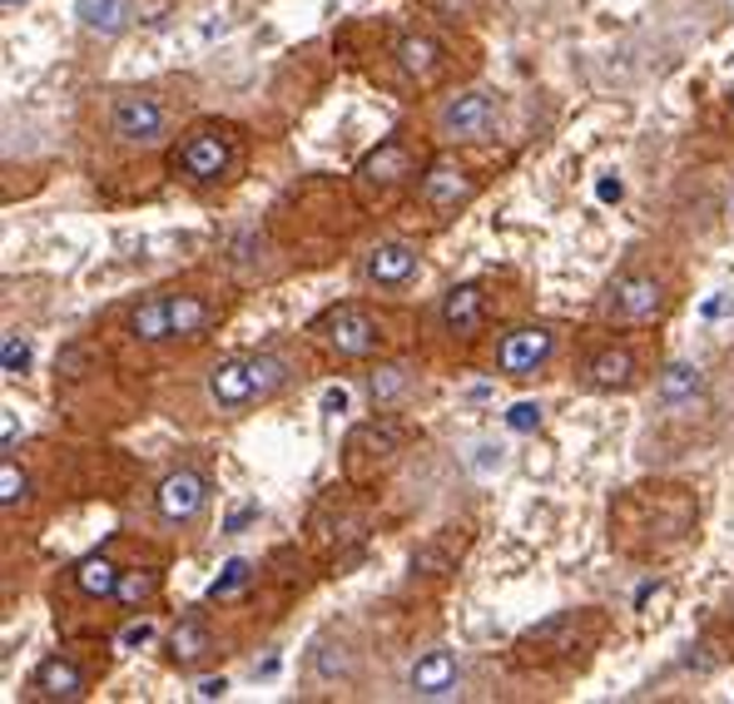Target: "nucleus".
Segmentation results:
<instances>
[{
    "instance_id": "nucleus-7",
    "label": "nucleus",
    "mask_w": 734,
    "mask_h": 704,
    "mask_svg": "<svg viewBox=\"0 0 734 704\" xmlns=\"http://www.w3.org/2000/svg\"><path fill=\"white\" fill-rule=\"evenodd\" d=\"M308 338H313L318 348H328L333 358H343V362H363V358H372V352H382L388 328H382V318L363 303H338V308H328L323 318H313Z\"/></svg>"
},
{
    "instance_id": "nucleus-38",
    "label": "nucleus",
    "mask_w": 734,
    "mask_h": 704,
    "mask_svg": "<svg viewBox=\"0 0 734 704\" xmlns=\"http://www.w3.org/2000/svg\"><path fill=\"white\" fill-rule=\"evenodd\" d=\"M149 635H154V631H149V625H130V631L120 635V645H124V650H134V645H144Z\"/></svg>"
},
{
    "instance_id": "nucleus-16",
    "label": "nucleus",
    "mask_w": 734,
    "mask_h": 704,
    "mask_svg": "<svg viewBox=\"0 0 734 704\" xmlns=\"http://www.w3.org/2000/svg\"><path fill=\"white\" fill-rule=\"evenodd\" d=\"M438 323H442V333H452V338L486 333V323H492V298H486V283L446 288L442 303H438Z\"/></svg>"
},
{
    "instance_id": "nucleus-13",
    "label": "nucleus",
    "mask_w": 734,
    "mask_h": 704,
    "mask_svg": "<svg viewBox=\"0 0 734 704\" xmlns=\"http://www.w3.org/2000/svg\"><path fill=\"white\" fill-rule=\"evenodd\" d=\"M476 174L462 164V159H432L428 169H422V189H418V199H422V209L428 213H456V209H466L476 199Z\"/></svg>"
},
{
    "instance_id": "nucleus-15",
    "label": "nucleus",
    "mask_w": 734,
    "mask_h": 704,
    "mask_svg": "<svg viewBox=\"0 0 734 704\" xmlns=\"http://www.w3.org/2000/svg\"><path fill=\"white\" fill-rule=\"evenodd\" d=\"M641 378H645L641 352H635L631 343L595 348L586 358V368H581V388H586V392H631Z\"/></svg>"
},
{
    "instance_id": "nucleus-22",
    "label": "nucleus",
    "mask_w": 734,
    "mask_h": 704,
    "mask_svg": "<svg viewBox=\"0 0 734 704\" xmlns=\"http://www.w3.org/2000/svg\"><path fill=\"white\" fill-rule=\"evenodd\" d=\"M412 392H418V372L408 362H382V368H372V378H368L372 412H402L412 402Z\"/></svg>"
},
{
    "instance_id": "nucleus-24",
    "label": "nucleus",
    "mask_w": 734,
    "mask_h": 704,
    "mask_svg": "<svg viewBox=\"0 0 734 704\" xmlns=\"http://www.w3.org/2000/svg\"><path fill=\"white\" fill-rule=\"evenodd\" d=\"M74 20H80V30H90V36L114 40L130 30L134 6L130 0H74Z\"/></svg>"
},
{
    "instance_id": "nucleus-1",
    "label": "nucleus",
    "mask_w": 734,
    "mask_h": 704,
    "mask_svg": "<svg viewBox=\"0 0 734 704\" xmlns=\"http://www.w3.org/2000/svg\"><path fill=\"white\" fill-rule=\"evenodd\" d=\"M695 521L700 506L690 486H655V511H651V486H631V496L621 506H611V541L621 551H631L635 536H645L635 556H661V551L685 546Z\"/></svg>"
},
{
    "instance_id": "nucleus-6",
    "label": "nucleus",
    "mask_w": 734,
    "mask_h": 704,
    "mask_svg": "<svg viewBox=\"0 0 734 704\" xmlns=\"http://www.w3.org/2000/svg\"><path fill=\"white\" fill-rule=\"evenodd\" d=\"M174 130V104L154 90H120L110 100V140L120 149H159Z\"/></svg>"
},
{
    "instance_id": "nucleus-18",
    "label": "nucleus",
    "mask_w": 734,
    "mask_h": 704,
    "mask_svg": "<svg viewBox=\"0 0 734 704\" xmlns=\"http://www.w3.org/2000/svg\"><path fill=\"white\" fill-rule=\"evenodd\" d=\"M392 60H398V70L408 74L418 90H438L442 74H446V50L438 46L432 36H402L398 46H392Z\"/></svg>"
},
{
    "instance_id": "nucleus-35",
    "label": "nucleus",
    "mask_w": 734,
    "mask_h": 704,
    "mask_svg": "<svg viewBox=\"0 0 734 704\" xmlns=\"http://www.w3.org/2000/svg\"><path fill=\"white\" fill-rule=\"evenodd\" d=\"M249 521H259V506H243V511H233V516L223 521V531H229V536H239V531L249 526Z\"/></svg>"
},
{
    "instance_id": "nucleus-23",
    "label": "nucleus",
    "mask_w": 734,
    "mask_h": 704,
    "mask_svg": "<svg viewBox=\"0 0 734 704\" xmlns=\"http://www.w3.org/2000/svg\"><path fill=\"white\" fill-rule=\"evenodd\" d=\"M219 323V303L204 293H169V328H174L179 343L189 338H204Z\"/></svg>"
},
{
    "instance_id": "nucleus-37",
    "label": "nucleus",
    "mask_w": 734,
    "mask_h": 704,
    "mask_svg": "<svg viewBox=\"0 0 734 704\" xmlns=\"http://www.w3.org/2000/svg\"><path fill=\"white\" fill-rule=\"evenodd\" d=\"M194 695H199V700H223V695H229V680H223V675H219V680H199Z\"/></svg>"
},
{
    "instance_id": "nucleus-40",
    "label": "nucleus",
    "mask_w": 734,
    "mask_h": 704,
    "mask_svg": "<svg viewBox=\"0 0 734 704\" xmlns=\"http://www.w3.org/2000/svg\"><path fill=\"white\" fill-rule=\"evenodd\" d=\"M323 408H328V412H343V408H348V398H343V392H328Z\"/></svg>"
},
{
    "instance_id": "nucleus-10",
    "label": "nucleus",
    "mask_w": 734,
    "mask_h": 704,
    "mask_svg": "<svg viewBox=\"0 0 734 704\" xmlns=\"http://www.w3.org/2000/svg\"><path fill=\"white\" fill-rule=\"evenodd\" d=\"M204 506H209V476L194 472V466H179L154 486V516L169 531H189L204 516Z\"/></svg>"
},
{
    "instance_id": "nucleus-2",
    "label": "nucleus",
    "mask_w": 734,
    "mask_h": 704,
    "mask_svg": "<svg viewBox=\"0 0 734 704\" xmlns=\"http://www.w3.org/2000/svg\"><path fill=\"white\" fill-rule=\"evenodd\" d=\"M293 368L279 352H233V358H219L209 368V402L223 412V418H239V412L259 408V402H273L283 388H289Z\"/></svg>"
},
{
    "instance_id": "nucleus-29",
    "label": "nucleus",
    "mask_w": 734,
    "mask_h": 704,
    "mask_svg": "<svg viewBox=\"0 0 734 704\" xmlns=\"http://www.w3.org/2000/svg\"><path fill=\"white\" fill-rule=\"evenodd\" d=\"M456 571V551L446 546V541H422L418 551H412V581H442V575H452Z\"/></svg>"
},
{
    "instance_id": "nucleus-25",
    "label": "nucleus",
    "mask_w": 734,
    "mask_h": 704,
    "mask_svg": "<svg viewBox=\"0 0 734 704\" xmlns=\"http://www.w3.org/2000/svg\"><path fill=\"white\" fill-rule=\"evenodd\" d=\"M705 392V372L695 362H670V368L655 378V398L661 408H690V402Z\"/></svg>"
},
{
    "instance_id": "nucleus-32",
    "label": "nucleus",
    "mask_w": 734,
    "mask_h": 704,
    "mask_svg": "<svg viewBox=\"0 0 734 704\" xmlns=\"http://www.w3.org/2000/svg\"><path fill=\"white\" fill-rule=\"evenodd\" d=\"M249 581H253V565H249V561H229L219 581L209 585V601H229V595H239Z\"/></svg>"
},
{
    "instance_id": "nucleus-39",
    "label": "nucleus",
    "mask_w": 734,
    "mask_h": 704,
    "mask_svg": "<svg viewBox=\"0 0 734 704\" xmlns=\"http://www.w3.org/2000/svg\"><path fill=\"white\" fill-rule=\"evenodd\" d=\"M601 199H621V179H601Z\"/></svg>"
},
{
    "instance_id": "nucleus-42",
    "label": "nucleus",
    "mask_w": 734,
    "mask_h": 704,
    "mask_svg": "<svg viewBox=\"0 0 734 704\" xmlns=\"http://www.w3.org/2000/svg\"><path fill=\"white\" fill-rule=\"evenodd\" d=\"M730 104H734V90H730Z\"/></svg>"
},
{
    "instance_id": "nucleus-21",
    "label": "nucleus",
    "mask_w": 734,
    "mask_h": 704,
    "mask_svg": "<svg viewBox=\"0 0 734 704\" xmlns=\"http://www.w3.org/2000/svg\"><path fill=\"white\" fill-rule=\"evenodd\" d=\"M308 680H313L318 690H343L358 680V655L353 645H343V640H318L313 650H308Z\"/></svg>"
},
{
    "instance_id": "nucleus-8",
    "label": "nucleus",
    "mask_w": 734,
    "mask_h": 704,
    "mask_svg": "<svg viewBox=\"0 0 734 704\" xmlns=\"http://www.w3.org/2000/svg\"><path fill=\"white\" fill-rule=\"evenodd\" d=\"M402 452V432L398 422H363L348 432V446H343V466H348V482H378Z\"/></svg>"
},
{
    "instance_id": "nucleus-5",
    "label": "nucleus",
    "mask_w": 734,
    "mask_h": 704,
    "mask_svg": "<svg viewBox=\"0 0 734 704\" xmlns=\"http://www.w3.org/2000/svg\"><path fill=\"white\" fill-rule=\"evenodd\" d=\"M502 110H506L502 94L486 90V84H472V90H456L438 104L432 134H438L442 144H486V140H496V130H502Z\"/></svg>"
},
{
    "instance_id": "nucleus-19",
    "label": "nucleus",
    "mask_w": 734,
    "mask_h": 704,
    "mask_svg": "<svg viewBox=\"0 0 734 704\" xmlns=\"http://www.w3.org/2000/svg\"><path fill=\"white\" fill-rule=\"evenodd\" d=\"M30 695L36 700H84L90 695V675L74 655H50L30 675Z\"/></svg>"
},
{
    "instance_id": "nucleus-4",
    "label": "nucleus",
    "mask_w": 734,
    "mask_h": 704,
    "mask_svg": "<svg viewBox=\"0 0 734 704\" xmlns=\"http://www.w3.org/2000/svg\"><path fill=\"white\" fill-rule=\"evenodd\" d=\"M675 303V288H670L665 269H645V263H631L621 269L601 293V323L611 328H645L661 323Z\"/></svg>"
},
{
    "instance_id": "nucleus-3",
    "label": "nucleus",
    "mask_w": 734,
    "mask_h": 704,
    "mask_svg": "<svg viewBox=\"0 0 734 704\" xmlns=\"http://www.w3.org/2000/svg\"><path fill=\"white\" fill-rule=\"evenodd\" d=\"M239 164H243V144L229 124H194V130L174 144V159H169L174 179H184V184L199 189V194L229 184V179L239 174Z\"/></svg>"
},
{
    "instance_id": "nucleus-28",
    "label": "nucleus",
    "mask_w": 734,
    "mask_h": 704,
    "mask_svg": "<svg viewBox=\"0 0 734 704\" xmlns=\"http://www.w3.org/2000/svg\"><path fill=\"white\" fill-rule=\"evenodd\" d=\"M70 575H74V585H80L84 601H114V585H120L124 571L110 556H84Z\"/></svg>"
},
{
    "instance_id": "nucleus-9",
    "label": "nucleus",
    "mask_w": 734,
    "mask_h": 704,
    "mask_svg": "<svg viewBox=\"0 0 734 704\" xmlns=\"http://www.w3.org/2000/svg\"><path fill=\"white\" fill-rule=\"evenodd\" d=\"M556 343L561 338L551 323H521L512 333H502V343H496V372L512 382L536 378V372L556 358Z\"/></svg>"
},
{
    "instance_id": "nucleus-26",
    "label": "nucleus",
    "mask_w": 734,
    "mask_h": 704,
    "mask_svg": "<svg viewBox=\"0 0 734 704\" xmlns=\"http://www.w3.org/2000/svg\"><path fill=\"white\" fill-rule=\"evenodd\" d=\"M130 338L134 343H169L174 328H169V293H149L130 308Z\"/></svg>"
},
{
    "instance_id": "nucleus-14",
    "label": "nucleus",
    "mask_w": 734,
    "mask_h": 704,
    "mask_svg": "<svg viewBox=\"0 0 734 704\" xmlns=\"http://www.w3.org/2000/svg\"><path fill=\"white\" fill-rule=\"evenodd\" d=\"M408 695L412 700H456L462 695V655L452 645H432L408 665Z\"/></svg>"
},
{
    "instance_id": "nucleus-17",
    "label": "nucleus",
    "mask_w": 734,
    "mask_h": 704,
    "mask_svg": "<svg viewBox=\"0 0 734 704\" xmlns=\"http://www.w3.org/2000/svg\"><path fill=\"white\" fill-rule=\"evenodd\" d=\"M581 625H586V615H581V611H561V615H551V621L531 625V631L516 640V655H521V660H536V665L571 655V650L581 645Z\"/></svg>"
},
{
    "instance_id": "nucleus-12",
    "label": "nucleus",
    "mask_w": 734,
    "mask_h": 704,
    "mask_svg": "<svg viewBox=\"0 0 734 704\" xmlns=\"http://www.w3.org/2000/svg\"><path fill=\"white\" fill-rule=\"evenodd\" d=\"M412 179H418V149L402 140V134L382 140L372 154H363V164H358V184H363L372 199L398 194V189H408Z\"/></svg>"
},
{
    "instance_id": "nucleus-41",
    "label": "nucleus",
    "mask_w": 734,
    "mask_h": 704,
    "mask_svg": "<svg viewBox=\"0 0 734 704\" xmlns=\"http://www.w3.org/2000/svg\"><path fill=\"white\" fill-rule=\"evenodd\" d=\"M715 6H720V10H725V16H734V0H715Z\"/></svg>"
},
{
    "instance_id": "nucleus-34",
    "label": "nucleus",
    "mask_w": 734,
    "mask_h": 704,
    "mask_svg": "<svg viewBox=\"0 0 734 704\" xmlns=\"http://www.w3.org/2000/svg\"><path fill=\"white\" fill-rule=\"evenodd\" d=\"M506 426H516V432H536V426H541V408H536V402H516L512 418H506Z\"/></svg>"
},
{
    "instance_id": "nucleus-36",
    "label": "nucleus",
    "mask_w": 734,
    "mask_h": 704,
    "mask_svg": "<svg viewBox=\"0 0 734 704\" xmlns=\"http://www.w3.org/2000/svg\"><path fill=\"white\" fill-rule=\"evenodd\" d=\"M16 436H20V422H16V412H0V442H6V452H10V446H16Z\"/></svg>"
},
{
    "instance_id": "nucleus-20",
    "label": "nucleus",
    "mask_w": 734,
    "mask_h": 704,
    "mask_svg": "<svg viewBox=\"0 0 734 704\" xmlns=\"http://www.w3.org/2000/svg\"><path fill=\"white\" fill-rule=\"evenodd\" d=\"M214 650H219V640H214V631H209L204 615H199V611L179 615V625L169 631V665L199 670V665H209V660H214Z\"/></svg>"
},
{
    "instance_id": "nucleus-43",
    "label": "nucleus",
    "mask_w": 734,
    "mask_h": 704,
    "mask_svg": "<svg viewBox=\"0 0 734 704\" xmlns=\"http://www.w3.org/2000/svg\"><path fill=\"white\" fill-rule=\"evenodd\" d=\"M6 6H16V0H6Z\"/></svg>"
},
{
    "instance_id": "nucleus-27",
    "label": "nucleus",
    "mask_w": 734,
    "mask_h": 704,
    "mask_svg": "<svg viewBox=\"0 0 734 704\" xmlns=\"http://www.w3.org/2000/svg\"><path fill=\"white\" fill-rule=\"evenodd\" d=\"M159 585H164V571H159V565H130V571L120 575V585H114V605L140 615L144 605H154Z\"/></svg>"
},
{
    "instance_id": "nucleus-31",
    "label": "nucleus",
    "mask_w": 734,
    "mask_h": 704,
    "mask_svg": "<svg viewBox=\"0 0 734 704\" xmlns=\"http://www.w3.org/2000/svg\"><path fill=\"white\" fill-rule=\"evenodd\" d=\"M26 496H30V476H26V466H20L16 456H6V462H0V501H6V511H16Z\"/></svg>"
},
{
    "instance_id": "nucleus-11",
    "label": "nucleus",
    "mask_w": 734,
    "mask_h": 704,
    "mask_svg": "<svg viewBox=\"0 0 734 704\" xmlns=\"http://www.w3.org/2000/svg\"><path fill=\"white\" fill-rule=\"evenodd\" d=\"M358 279L368 288H382V293H402V288H412L422 279V249L408 239L372 243L363 253V263H358Z\"/></svg>"
},
{
    "instance_id": "nucleus-30",
    "label": "nucleus",
    "mask_w": 734,
    "mask_h": 704,
    "mask_svg": "<svg viewBox=\"0 0 734 704\" xmlns=\"http://www.w3.org/2000/svg\"><path fill=\"white\" fill-rule=\"evenodd\" d=\"M0 368H6V378H26L30 372V338L20 328H6V338H0Z\"/></svg>"
},
{
    "instance_id": "nucleus-33",
    "label": "nucleus",
    "mask_w": 734,
    "mask_h": 704,
    "mask_svg": "<svg viewBox=\"0 0 734 704\" xmlns=\"http://www.w3.org/2000/svg\"><path fill=\"white\" fill-rule=\"evenodd\" d=\"M432 10L442 20H476L482 16V0H432Z\"/></svg>"
}]
</instances>
